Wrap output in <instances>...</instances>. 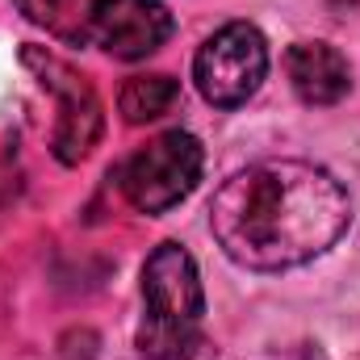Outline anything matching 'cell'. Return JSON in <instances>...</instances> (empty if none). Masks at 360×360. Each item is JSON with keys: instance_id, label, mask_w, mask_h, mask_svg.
Listing matches in <instances>:
<instances>
[{"instance_id": "cell-10", "label": "cell", "mask_w": 360, "mask_h": 360, "mask_svg": "<svg viewBox=\"0 0 360 360\" xmlns=\"http://www.w3.org/2000/svg\"><path fill=\"white\" fill-rule=\"evenodd\" d=\"M168 360H218V356H214V348L205 340H193L188 348H180L176 356H168Z\"/></svg>"}, {"instance_id": "cell-3", "label": "cell", "mask_w": 360, "mask_h": 360, "mask_svg": "<svg viewBox=\"0 0 360 360\" xmlns=\"http://www.w3.org/2000/svg\"><path fill=\"white\" fill-rule=\"evenodd\" d=\"M205 168V151L188 130H168L151 139L143 151H134L122 168V193L143 214H164L180 205Z\"/></svg>"}, {"instance_id": "cell-7", "label": "cell", "mask_w": 360, "mask_h": 360, "mask_svg": "<svg viewBox=\"0 0 360 360\" xmlns=\"http://www.w3.org/2000/svg\"><path fill=\"white\" fill-rule=\"evenodd\" d=\"M285 72H289L293 92L306 105H335L352 89L348 59L327 42H293L289 55H285Z\"/></svg>"}, {"instance_id": "cell-8", "label": "cell", "mask_w": 360, "mask_h": 360, "mask_svg": "<svg viewBox=\"0 0 360 360\" xmlns=\"http://www.w3.org/2000/svg\"><path fill=\"white\" fill-rule=\"evenodd\" d=\"M176 101H180V84L172 76H164V72H155V76H130L126 89H122V113H126L130 126H143V122L164 117Z\"/></svg>"}, {"instance_id": "cell-9", "label": "cell", "mask_w": 360, "mask_h": 360, "mask_svg": "<svg viewBox=\"0 0 360 360\" xmlns=\"http://www.w3.org/2000/svg\"><path fill=\"white\" fill-rule=\"evenodd\" d=\"M30 21H38V25H51L55 17H59V0H13Z\"/></svg>"}, {"instance_id": "cell-1", "label": "cell", "mask_w": 360, "mask_h": 360, "mask_svg": "<svg viewBox=\"0 0 360 360\" xmlns=\"http://www.w3.org/2000/svg\"><path fill=\"white\" fill-rule=\"evenodd\" d=\"M348 222V188L306 160H260L235 172L210 201L218 248L252 272L297 269L323 256Z\"/></svg>"}, {"instance_id": "cell-6", "label": "cell", "mask_w": 360, "mask_h": 360, "mask_svg": "<svg viewBox=\"0 0 360 360\" xmlns=\"http://www.w3.org/2000/svg\"><path fill=\"white\" fill-rule=\"evenodd\" d=\"M84 34L105 55L134 63L172 38V13L160 0H92Z\"/></svg>"}, {"instance_id": "cell-4", "label": "cell", "mask_w": 360, "mask_h": 360, "mask_svg": "<svg viewBox=\"0 0 360 360\" xmlns=\"http://www.w3.org/2000/svg\"><path fill=\"white\" fill-rule=\"evenodd\" d=\"M264 76H269V42L248 21H231L214 30L193 59L197 89L218 109H235L248 96H256Z\"/></svg>"}, {"instance_id": "cell-2", "label": "cell", "mask_w": 360, "mask_h": 360, "mask_svg": "<svg viewBox=\"0 0 360 360\" xmlns=\"http://www.w3.org/2000/svg\"><path fill=\"white\" fill-rule=\"evenodd\" d=\"M143 327L139 352L147 360H168L193 340H201L205 293L193 256L180 243H160L143 264Z\"/></svg>"}, {"instance_id": "cell-5", "label": "cell", "mask_w": 360, "mask_h": 360, "mask_svg": "<svg viewBox=\"0 0 360 360\" xmlns=\"http://www.w3.org/2000/svg\"><path fill=\"white\" fill-rule=\"evenodd\" d=\"M21 63L38 76L42 89L59 96V122H55V155L59 164H80L89 160V151L101 139L105 113H101V96L84 80V72H76L68 59L42 51V46H25Z\"/></svg>"}]
</instances>
